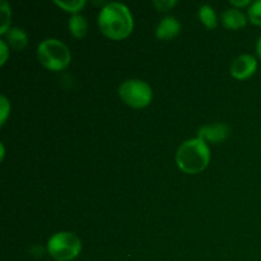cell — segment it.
<instances>
[{
  "instance_id": "cell-2",
  "label": "cell",
  "mask_w": 261,
  "mask_h": 261,
  "mask_svg": "<svg viewBox=\"0 0 261 261\" xmlns=\"http://www.w3.org/2000/svg\"><path fill=\"white\" fill-rule=\"evenodd\" d=\"M211 161V149L205 140L193 138L180 145L176 153V163L182 172L196 175L205 170Z\"/></svg>"
},
{
  "instance_id": "cell-17",
  "label": "cell",
  "mask_w": 261,
  "mask_h": 261,
  "mask_svg": "<svg viewBox=\"0 0 261 261\" xmlns=\"http://www.w3.org/2000/svg\"><path fill=\"white\" fill-rule=\"evenodd\" d=\"M176 4H177L176 0H155V2H153V5L157 8L158 12H168Z\"/></svg>"
},
{
  "instance_id": "cell-4",
  "label": "cell",
  "mask_w": 261,
  "mask_h": 261,
  "mask_svg": "<svg viewBox=\"0 0 261 261\" xmlns=\"http://www.w3.org/2000/svg\"><path fill=\"white\" fill-rule=\"evenodd\" d=\"M82 251V241L73 232H58L47 242V252L56 261H71Z\"/></svg>"
},
{
  "instance_id": "cell-6",
  "label": "cell",
  "mask_w": 261,
  "mask_h": 261,
  "mask_svg": "<svg viewBox=\"0 0 261 261\" xmlns=\"http://www.w3.org/2000/svg\"><path fill=\"white\" fill-rule=\"evenodd\" d=\"M257 69V61L250 54L239 56L231 65V74L239 81H245L255 74Z\"/></svg>"
},
{
  "instance_id": "cell-21",
  "label": "cell",
  "mask_w": 261,
  "mask_h": 261,
  "mask_svg": "<svg viewBox=\"0 0 261 261\" xmlns=\"http://www.w3.org/2000/svg\"><path fill=\"white\" fill-rule=\"evenodd\" d=\"M4 154H5V148H4V144H2V161L4 160Z\"/></svg>"
},
{
  "instance_id": "cell-9",
  "label": "cell",
  "mask_w": 261,
  "mask_h": 261,
  "mask_svg": "<svg viewBox=\"0 0 261 261\" xmlns=\"http://www.w3.org/2000/svg\"><path fill=\"white\" fill-rule=\"evenodd\" d=\"M246 15L239 10L237 8H231L227 9L226 12L222 14V23L228 30H240V28L246 25Z\"/></svg>"
},
{
  "instance_id": "cell-3",
  "label": "cell",
  "mask_w": 261,
  "mask_h": 261,
  "mask_svg": "<svg viewBox=\"0 0 261 261\" xmlns=\"http://www.w3.org/2000/svg\"><path fill=\"white\" fill-rule=\"evenodd\" d=\"M38 60L48 70H64L71 61V54L68 46L56 38L43 40L37 47Z\"/></svg>"
},
{
  "instance_id": "cell-19",
  "label": "cell",
  "mask_w": 261,
  "mask_h": 261,
  "mask_svg": "<svg viewBox=\"0 0 261 261\" xmlns=\"http://www.w3.org/2000/svg\"><path fill=\"white\" fill-rule=\"evenodd\" d=\"M231 4L233 5L234 8H241L251 4V2H250V0H231Z\"/></svg>"
},
{
  "instance_id": "cell-5",
  "label": "cell",
  "mask_w": 261,
  "mask_h": 261,
  "mask_svg": "<svg viewBox=\"0 0 261 261\" xmlns=\"http://www.w3.org/2000/svg\"><path fill=\"white\" fill-rule=\"evenodd\" d=\"M119 96L122 102L133 109H144L152 102L153 91L147 82L129 79L120 86Z\"/></svg>"
},
{
  "instance_id": "cell-14",
  "label": "cell",
  "mask_w": 261,
  "mask_h": 261,
  "mask_svg": "<svg viewBox=\"0 0 261 261\" xmlns=\"http://www.w3.org/2000/svg\"><path fill=\"white\" fill-rule=\"evenodd\" d=\"M55 4L64 9L65 12L73 13V14H78L79 10H82L86 5V0H68V2H60V0H55Z\"/></svg>"
},
{
  "instance_id": "cell-20",
  "label": "cell",
  "mask_w": 261,
  "mask_h": 261,
  "mask_svg": "<svg viewBox=\"0 0 261 261\" xmlns=\"http://www.w3.org/2000/svg\"><path fill=\"white\" fill-rule=\"evenodd\" d=\"M256 53H257V56L261 59V37L257 40V43H256Z\"/></svg>"
},
{
  "instance_id": "cell-10",
  "label": "cell",
  "mask_w": 261,
  "mask_h": 261,
  "mask_svg": "<svg viewBox=\"0 0 261 261\" xmlns=\"http://www.w3.org/2000/svg\"><path fill=\"white\" fill-rule=\"evenodd\" d=\"M4 36L5 42H8V45H9L13 50H23L28 43L27 33H25L22 28H9Z\"/></svg>"
},
{
  "instance_id": "cell-1",
  "label": "cell",
  "mask_w": 261,
  "mask_h": 261,
  "mask_svg": "<svg viewBox=\"0 0 261 261\" xmlns=\"http://www.w3.org/2000/svg\"><path fill=\"white\" fill-rule=\"evenodd\" d=\"M98 27L106 37L120 41L132 33L134 20L126 5L121 3H109L99 12Z\"/></svg>"
},
{
  "instance_id": "cell-16",
  "label": "cell",
  "mask_w": 261,
  "mask_h": 261,
  "mask_svg": "<svg viewBox=\"0 0 261 261\" xmlns=\"http://www.w3.org/2000/svg\"><path fill=\"white\" fill-rule=\"evenodd\" d=\"M10 112V103L5 96L0 97V124L4 125Z\"/></svg>"
},
{
  "instance_id": "cell-11",
  "label": "cell",
  "mask_w": 261,
  "mask_h": 261,
  "mask_svg": "<svg viewBox=\"0 0 261 261\" xmlns=\"http://www.w3.org/2000/svg\"><path fill=\"white\" fill-rule=\"evenodd\" d=\"M69 31L76 38H82L87 35L88 31V22L81 14H73L69 19Z\"/></svg>"
},
{
  "instance_id": "cell-13",
  "label": "cell",
  "mask_w": 261,
  "mask_h": 261,
  "mask_svg": "<svg viewBox=\"0 0 261 261\" xmlns=\"http://www.w3.org/2000/svg\"><path fill=\"white\" fill-rule=\"evenodd\" d=\"M10 18H12V12L10 7L5 0L0 2V19H2V25H0V33L5 35L10 28Z\"/></svg>"
},
{
  "instance_id": "cell-7",
  "label": "cell",
  "mask_w": 261,
  "mask_h": 261,
  "mask_svg": "<svg viewBox=\"0 0 261 261\" xmlns=\"http://www.w3.org/2000/svg\"><path fill=\"white\" fill-rule=\"evenodd\" d=\"M229 135V127L226 124H214L203 126L199 129L198 138L212 143H222L226 140Z\"/></svg>"
},
{
  "instance_id": "cell-18",
  "label": "cell",
  "mask_w": 261,
  "mask_h": 261,
  "mask_svg": "<svg viewBox=\"0 0 261 261\" xmlns=\"http://www.w3.org/2000/svg\"><path fill=\"white\" fill-rule=\"evenodd\" d=\"M0 53H2V59H0V65H4L8 60V55H9V48H8V43L4 40L0 41Z\"/></svg>"
},
{
  "instance_id": "cell-15",
  "label": "cell",
  "mask_w": 261,
  "mask_h": 261,
  "mask_svg": "<svg viewBox=\"0 0 261 261\" xmlns=\"http://www.w3.org/2000/svg\"><path fill=\"white\" fill-rule=\"evenodd\" d=\"M249 18L251 23L256 25H261V0L252 3L249 9Z\"/></svg>"
},
{
  "instance_id": "cell-8",
  "label": "cell",
  "mask_w": 261,
  "mask_h": 261,
  "mask_svg": "<svg viewBox=\"0 0 261 261\" xmlns=\"http://www.w3.org/2000/svg\"><path fill=\"white\" fill-rule=\"evenodd\" d=\"M181 24L175 17H166L158 23L155 36L162 41H170L180 33Z\"/></svg>"
},
{
  "instance_id": "cell-12",
  "label": "cell",
  "mask_w": 261,
  "mask_h": 261,
  "mask_svg": "<svg viewBox=\"0 0 261 261\" xmlns=\"http://www.w3.org/2000/svg\"><path fill=\"white\" fill-rule=\"evenodd\" d=\"M199 19L208 28H216L218 24L217 14L211 5H201L199 9Z\"/></svg>"
}]
</instances>
